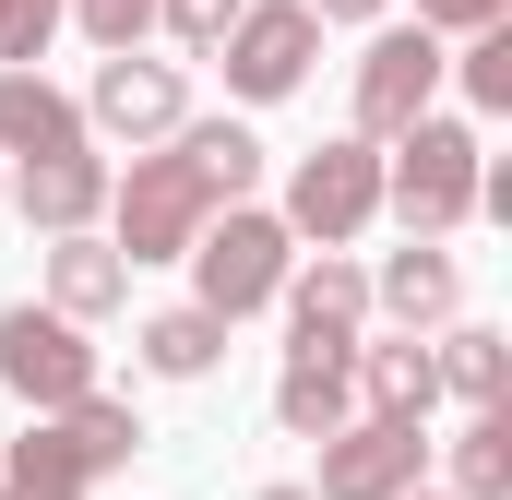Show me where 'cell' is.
Wrapping results in <instances>:
<instances>
[{"label": "cell", "mask_w": 512, "mask_h": 500, "mask_svg": "<svg viewBox=\"0 0 512 500\" xmlns=\"http://www.w3.org/2000/svg\"><path fill=\"white\" fill-rule=\"evenodd\" d=\"M441 72H453L441 60V24H382L370 60H358V143H393V131L441 96Z\"/></svg>", "instance_id": "cell-8"}, {"label": "cell", "mask_w": 512, "mask_h": 500, "mask_svg": "<svg viewBox=\"0 0 512 500\" xmlns=\"http://www.w3.org/2000/svg\"><path fill=\"white\" fill-rule=\"evenodd\" d=\"M512 0H417V24H453V36H477V24H501Z\"/></svg>", "instance_id": "cell-26"}, {"label": "cell", "mask_w": 512, "mask_h": 500, "mask_svg": "<svg viewBox=\"0 0 512 500\" xmlns=\"http://www.w3.org/2000/svg\"><path fill=\"white\" fill-rule=\"evenodd\" d=\"M191 120V84L179 60H143V48H108L96 84H84V131H120V143H167Z\"/></svg>", "instance_id": "cell-9"}, {"label": "cell", "mask_w": 512, "mask_h": 500, "mask_svg": "<svg viewBox=\"0 0 512 500\" xmlns=\"http://www.w3.org/2000/svg\"><path fill=\"white\" fill-rule=\"evenodd\" d=\"M0 381L36 405V417H60L72 393H96V346H84V322L72 310H0Z\"/></svg>", "instance_id": "cell-7"}, {"label": "cell", "mask_w": 512, "mask_h": 500, "mask_svg": "<svg viewBox=\"0 0 512 500\" xmlns=\"http://www.w3.org/2000/svg\"><path fill=\"white\" fill-rule=\"evenodd\" d=\"M215 60H227V84L274 108V96H298L310 84V60H322V24H310V0H239V24L215 36Z\"/></svg>", "instance_id": "cell-5"}, {"label": "cell", "mask_w": 512, "mask_h": 500, "mask_svg": "<svg viewBox=\"0 0 512 500\" xmlns=\"http://www.w3.org/2000/svg\"><path fill=\"white\" fill-rule=\"evenodd\" d=\"M179 262H191V298H203L215 322H251V310H274V286H286V262H298V227L262 215V203H215L203 239L179 250Z\"/></svg>", "instance_id": "cell-3"}, {"label": "cell", "mask_w": 512, "mask_h": 500, "mask_svg": "<svg viewBox=\"0 0 512 500\" xmlns=\"http://www.w3.org/2000/svg\"><path fill=\"white\" fill-rule=\"evenodd\" d=\"M417 477H429V417H346V429H322L310 500H405Z\"/></svg>", "instance_id": "cell-6"}, {"label": "cell", "mask_w": 512, "mask_h": 500, "mask_svg": "<svg viewBox=\"0 0 512 500\" xmlns=\"http://www.w3.org/2000/svg\"><path fill=\"white\" fill-rule=\"evenodd\" d=\"M262 179V143L239 120H179L167 131V155H131V179H108V227H120V262H179V250L203 239V215L215 203H239Z\"/></svg>", "instance_id": "cell-1"}, {"label": "cell", "mask_w": 512, "mask_h": 500, "mask_svg": "<svg viewBox=\"0 0 512 500\" xmlns=\"http://www.w3.org/2000/svg\"><path fill=\"white\" fill-rule=\"evenodd\" d=\"M262 500H310V489H262Z\"/></svg>", "instance_id": "cell-28"}, {"label": "cell", "mask_w": 512, "mask_h": 500, "mask_svg": "<svg viewBox=\"0 0 512 500\" xmlns=\"http://www.w3.org/2000/svg\"><path fill=\"white\" fill-rule=\"evenodd\" d=\"M0 500H12V489H0Z\"/></svg>", "instance_id": "cell-31"}, {"label": "cell", "mask_w": 512, "mask_h": 500, "mask_svg": "<svg viewBox=\"0 0 512 500\" xmlns=\"http://www.w3.org/2000/svg\"><path fill=\"white\" fill-rule=\"evenodd\" d=\"M405 500H429V489H405Z\"/></svg>", "instance_id": "cell-29"}, {"label": "cell", "mask_w": 512, "mask_h": 500, "mask_svg": "<svg viewBox=\"0 0 512 500\" xmlns=\"http://www.w3.org/2000/svg\"><path fill=\"white\" fill-rule=\"evenodd\" d=\"M453 72H465V108H477V120H501V108H512V12L465 36V60H453Z\"/></svg>", "instance_id": "cell-22"}, {"label": "cell", "mask_w": 512, "mask_h": 500, "mask_svg": "<svg viewBox=\"0 0 512 500\" xmlns=\"http://www.w3.org/2000/svg\"><path fill=\"white\" fill-rule=\"evenodd\" d=\"M286 334L298 346H346L358 358V334H370V274L346 262V250H322V262H286Z\"/></svg>", "instance_id": "cell-10"}, {"label": "cell", "mask_w": 512, "mask_h": 500, "mask_svg": "<svg viewBox=\"0 0 512 500\" xmlns=\"http://www.w3.org/2000/svg\"><path fill=\"white\" fill-rule=\"evenodd\" d=\"M60 12H72V0H0V72H12V60H48Z\"/></svg>", "instance_id": "cell-23"}, {"label": "cell", "mask_w": 512, "mask_h": 500, "mask_svg": "<svg viewBox=\"0 0 512 500\" xmlns=\"http://www.w3.org/2000/svg\"><path fill=\"white\" fill-rule=\"evenodd\" d=\"M477 167H489V143H477L465 120H441V108H417V120L393 131L382 203L405 215V239H453V227L477 215Z\"/></svg>", "instance_id": "cell-2"}, {"label": "cell", "mask_w": 512, "mask_h": 500, "mask_svg": "<svg viewBox=\"0 0 512 500\" xmlns=\"http://www.w3.org/2000/svg\"><path fill=\"white\" fill-rule=\"evenodd\" d=\"M358 393H370V417H429L441 405V370H429V334H393V346H370L358 334Z\"/></svg>", "instance_id": "cell-16"}, {"label": "cell", "mask_w": 512, "mask_h": 500, "mask_svg": "<svg viewBox=\"0 0 512 500\" xmlns=\"http://www.w3.org/2000/svg\"><path fill=\"white\" fill-rule=\"evenodd\" d=\"M429 370H441V393H465V405H501L512 393V334L501 322H453L429 346Z\"/></svg>", "instance_id": "cell-18"}, {"label": "cell", "mask_w": 512, "mask_h": 500, "mask_svg": "<svg viewBox=\"0 0 512 500\" xmlns=\"http://www.w3.org/2000/svg\"><path fill=\"white\" fill-rule=\"evenodd\" d=\"M60 143H84V108H72L36 60H12V72H0V155H60Z\"/></svg>", "instance_id": "cell-15"}, {"label": "cell", "mask_w": 512, "mask_h": 500, "mask_svg": "<svg viewBox=\"0 0 512 500\" xmlns=\"http://www.w3.org/2000/svg\"><path fill=\"white\" fill-rule=\"evenodd\" d=\"M453 500H512V405H465V441H453Z\"/></svg>", "instance_id": "cell-20"}, {"label": "cell", "mask_w": 512, "mask_h": 500, "mask_svg": "<svg viewBox=\"0 0 512 500\" xmlns=\"http://www.w3.org/2000/svg\"><path fill=\"white\" fill-rule=\"evenodd\" d=\"M120 298H131L120 239H96V227H60V239H48V310H72V322H108Z\"/></svg>", "instance_id": "cell-14"}, {"label": "cell", "mask_w": 512, "mask_h": 500, "mask_svg": "<svg viewBox=\"0 0 512 500\" xmlns=\"http://www.w3.org/2000/svg\"><path fill=\"white\" fill-rule=\"evenodd\" d=\"M453 298H465V274H453V250H441V239H405L382 274H370V310H393L405 334H441Z\"/></svg>", "instance_id": "cell-13"}, {"label": "cell", "mask_w": 512, "mask_h": 500, "mask_svg": "<svg viewBox=\"0 0 512 500\" xmlns=\"http://www.w3.org/2000/svg\"><path fill=\"white\" fill-rule=\"evenodd\" d=\"M108 179H120V167H108L96 143H60V155H24L12 203H24V227L60 239V227H96V215H108Z\"/></svg>", "instance_id": "cell-11"}, {"label": "cell", "mask_w": 512, "mask_h": 500, "mask_svg": "<svg viewBox=\"0 0 512 500\" xmlns=\"http://www.w3.org/2000/svg\"><path fill=\"white\" fill-rule=\"evenodd\" d=\"M0 191H12V179H0Z\"/></svg>", "instance_id": "cell-30"}, {"label": "cell", "mask_w": 512, "mask_h": 500, "mask_svg": "<svg viewBox=\"0 0 512 500\" xmlns=\"http://www.w3.org/2000/svg\"><path fill=\"white\" fill-rule=\"evenodd\" d=\"M155 24H167L179 48H203V60H215V36L239 24V0H155Z\"/></svg>", "instance_id": "cell-24"}, {"label": "cell", "mask_w": 512, "mask_h": 500, "mask_svg": "<svg viewBox=\"0 0 512 500\" xmlns=\"http://www.w3.org/2000/svg\"><path fill=\"white\" fill-rule=\"evenodd\" d=\"M0 489H12V500H96V465L72 453V429H60V417H36V429L0 453Z\"/></svg>", "instance_id": "cell-17"}, {"label": "cell", "mask_w": 512, "mask_h": 500, "mask_svg": "<svg viewBox=\"0 0 512 500\" xmlns=\"http://www.w3.org/2000/svg\"><path fill=\"white\" fill-rule=\"evenodd\" d=\"M393 0H310V24H382Z\"/></svg>", "instance_id": "cell-27"}, {"label": "cell", "mask_w": 512, "mask_h": 500, "mask_svg": "<svg viewBox=\"0 0 512 500\" xmlns=\"http://www.w3.org/2000/svg\"><path fill=\"white\" fill-rule=\"evenodd\" d=\"M274 417H286V441L346 429V417H358V370H346V346H286V370H274Z\"/></svg>", "instance_id": "cell-12"}, {"label": "cell", "mask_w": 512, "mask_h": 500, "mask_svg": "<svg viewBox=\"0 0 512 500\" xmlns=\"http://www.w3.org/2000/svg\"><path fill=\"white\" fill-rule=\"evenodd\" d=\"M72 24H84L96 48H143V24H155V0H72Z\"/></svg>", "instance_id": "cell-25"}, {"label": "cell", "mask_w": 512, "mask_h": 500, "mask_svg": "<svg viewBox=\"0 0 512 500\" xmlns=\"http://www.w3.org/2000/svg\"><path fill=\"white\" fill-rule=\"evenodd\" d=\"M370 215H382V143H358V131L346 143H310L298 179H286V227L322 239V250H346Z\"/></svg>", "instance_id": "cell-4"}, {"label": "cell", "mask_w": 512, "mask_h": 500, "mask_svg": "<svg viewBox=\"0 0 512 500\" xmlns=\"http://www.w3.org/2000/svg\"><path fill=\"white\" fill-rule=\"evenodd\" d=\"M60 429H72V453H84L96 477L143 453V417H131V393H108V381H96V393H72V405H60Z\"/></svg>", "instance_id": "cell-21"}, {"label": "cell", "mask_w": 512, "mask_h": 500, "mask_svg": "<svg viewBox=\"0 0 512 500\" xmlns=\"http://www.w3.org/2000/svg\"><path fill=\"white\" fill-rule=\"evenodd\" d=\"M131 346H143V370H155V381H203L215 358H227V322H215V310L191 298V310H155V322H143Z\"/></svg>", "instance_id": "cell-19"}]
</instances>
